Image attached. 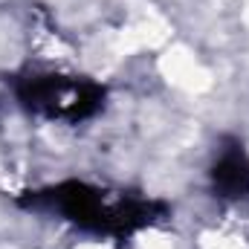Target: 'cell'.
Returning <instances> with one entry per match:
<instances>
[{
    "mask_svg": "<svg viewBox=\"0 0 249 249\" xmlns=\"http://www.w3.org/2000/svg\"><path fill=\"white\" fill-rule=\"evenodd\" d=\"M12 206L116 247L133 244L139 235L165 226L174 217V206L162 197L145 194L139 188L90 183L78 177H64L55 183L15 191Z\"/></svg>",
    "mask_w": 249,
    "mask_h": 249,
    "instance_id": "6da1fadb",
    "label": "cell"
},
{
    "mask_svg": "<svg viewBox=\"0 0 249 249\" xmlns=\"http://www.w3.org/2000/svg\"><path fill=\"white\" fill-rule=\"evenodd\" d=\"M3 81L12 102L26 116L47 124H87L99 119L110 102V90L105 81L61 67L23 64L6 72Z\"/></svg>",
    "mask_w": 249,
    "mask_h": 249,
    "instance_id": "7a4b0ae2",
    "label": "cell"
},
{
    "mask_svg": "<svg viewBox=\"0 0 249 249\" xmlns=\"http://www.w3.org/2000/svg\"><path fill=\"white\" fill-rule=\"evenodd\" d=\"M206 188L229 206L249 203V145L238 133H220L206 165Z\"/></svg>",
    "mask_w": 249,
    "mask_h": 249,
    "instance_id": "3957f363",
    "label": "cell"
}]
</instances>
